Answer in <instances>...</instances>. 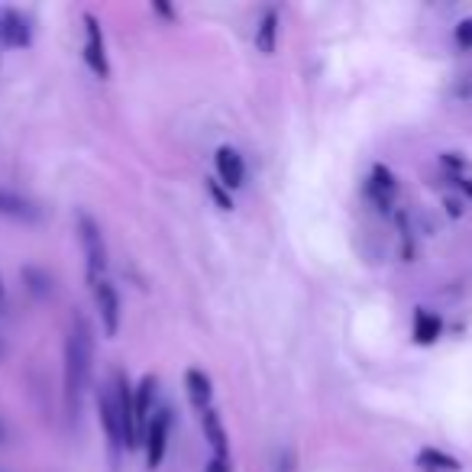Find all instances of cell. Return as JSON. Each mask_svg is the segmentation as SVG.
Masks as SVG:
<instances>
[{
  "instance_id": "1",
  "label": "cell",
  "mask_w": 472,
  "mask_h": 472,
  "mask_svg": "<svg viewBox=\"0 0 472 472\" xmlns=\"http://www.w3.org/2000/svg\"><path fill=\"white\" fill-rule=\"evenodd\" d=\"M91 369H94V330L84 314H75L65 340V401L72 414L78 411L81 395L91 382Z\"/></svg>"
},
{
  "instance_id": "2",
  "label": "cell",
  "mask_w": 472,
  "mask_h": 472,
  "mask_svg": "<svg viewBox=\"0 0 472 472\" xmlns=\"http://www.w3.org/2000/svg\"><path fill=\"white\" fill-rule=\"evenodd\" d=\"M114 401H116V411H120L124 446H126V450H136V446H143V430H140V418H136L133 388H130V382H126V375L120 372V369L114 372Z\"/></svg>"
},
{
  "instance_id": "3",
  "label": "cell",
  "mask_w": 472,
  "mask_h": 472,
  "mask_svg": "<svg viewBox=\"0 0 472 472\" xmlns=\"http://www.w3.org/2000/svg\"><path fill=\"white\" fill-rule=\"evenodd\" d=\"M78 236H81V246H84V262H88L91 285H98L100 272L108 268V246H104V236H100V227L94 223V217H88V214L78 217Z\"/></svg>"
},
{
  "instance_id": "4",
  "label": "cell",
  "mask_w": 472,
  "mask_h": 472,
  "mask_svg": "<svg viewBox=\"0 0 472 472\" xmlns=\"http://www.w3.org/2000/svg\"><path fill=\"white\" fill-rule=\"evenodd\" d=\"M169 428H172V408L156 411V414L149 418V424H146L143 446H146V460H149L152 469H156V466L162 463V456H165V444H169Z\"/></svg>"
},
{
  "instance_id": "5",
  "label": "cell",
  "mask_w": 472,
  "mask_h": 472,
  "mask_svg": "<svg viewBox=\"0 0 472 472\" xmlns=\"http://www.w3.org/2000/svg\"><path fill=\"white\" fill-rule=\"evenodd\" d=\"M84 29H88V43H84V62L94 75L108 78L110 75V62L108 52H104V33L98 27V17L94 13H84Z\"/></svg>"
},
{
  "instance_id": "6",
  "label": "cell",
  "mask_w": 472,
  "mask_h": 472,
  "mask_svg": "<svg viewBox=\"0 0 472 472\" xmlns=\"http://www.w3.org/2000/svg\"><path fill=\"white\" fill-rule=\"evenodd\" d=\"M94 304H98V311H100L104 333L114 337L116 330H120V294H116V288L110 285L108 278H100L98 285H94Z\"/></svg>"
},
{
  "instance_id": "7",
  "label": "cell",
  "mask_w": 472,
  "mask_h": 472,
  "mask_svg": "<svg viewBox=\"0 0 472 472\" xmlns=\"http://www.w3.org/2000/svg\"><path fill=\"white\" fill-rule=\"evenodd\" d=\"M98 411H100V424H104V434H108V444H110V453H120L124 450V428H120V411H116V401H114V388L108 392H100L98 398Z\"/></svg>"
},
{
  "instance_id": "8",
  "label": "cell",
  "mask_w": 472,
  "mask_h": 472,
  "mask_svg": "<svg viewBox=\"0 0 472 472\" xmlns=\"http://www.w3.org/2000/svg\"><path fill=\"white\" fill-rule=\"evenodd\" d=\"M217 175H220L223 188H240L246 179V165H243V156L230 146H220L217 149Z\"/></svg>"
},
{
  "instance_id": "9",
  "label": "cell",
  "mask_w": 472,
  "mask_h": 472,
  "mask_svg": "<svg viewBox=\"0 0 472 472\" xmlns=\"http://www.w3.org/2000/svg\"><path fill=\"white\" fill-rule=\"evenodd\" d=\"M395 191H398V181H395L392 172L385 169V165H375L372 179H369V197H372L382 211H388L392 201H395Z\"/></svg>"
},
{
  "instance_id": "10",
  "label": "cell",
  "mask_w": 472,
  "mask_h": 472,
  "mask_svg": "<svg viewBox=\"0 0 472 472\" xmlns=\"http://www.w3.org/2000/svg\"><path fill=\"white\" fill-rule=\"evenodd\" d=\"M201 428H204V436L211 450H214L217 460H230V444H227V430H223V420L214 408H207L201 414Z\"/></svg>"
},
{
  "instance_id": "11",
  "label": "cell",
  "mask_w": 472,
  "mask_h": 472,
  "mask_svg": "<svg viewBox=\"0 0 472 472\" xmlns=\"http://www.w3.org/2000/svg\"><path fill=\"white\" fill-rule=\"evenodd\" d=\"M0 217H13V220H39V207L33 204L29 197L0 188Z\"/></svg>"
},
{
  "instance_id": "12",
  "label": "cell",
  "mask_w": 472,
  "mask_h": 472,
  "mask_svg": "<svg viewBox=\"0 0 472 472\" xmlns=\"http://www.w3.org/2000/svg\"><path fill=\"white\" fill-rule=\"evenodd\" d=\"M0 39L13 49L20 45H29V27L27 20L20 17V10H4V20H0Z\"/></svg>"
},
{
  "instance_id": "13",
  "label": "cell",
  "mask_w": 472,
  "mask_h": 472,
  "mask_svg": "<svg viewBox=\"0 0 472 472\" xmlns=\"http://www.w3.org/2000/svg\"><path fill=\"white\" fill-rule=\"evenodd\" d=\"M185 388H188V398H191V404H195L197 411L211 408V395H214V388H211V379H207L201 369H188Z\"/></svg>"
},
{
  "instance_id": "14",
  "label": "cell",
  "mask_w": 472,
  "mask_h": 472,
  "mask_svg": "<svg viewBox=\"0 0 472 472\" xmlns=\"http://www.w3.org/2000/svg\"><path fill=\"white\" fill-rule=\"evenodd\" d=\"M440 333H444V321L428 308H418V314H414V340L420 347H430V343H436Z\"/></svg>"
},
{
  "instance_id": "15",
  "label": "cell",
  "mask_w": 472,
  "mask_h": 472,
  "mask_svg": "<svg viewBox=\"0 0 472 472\" xmlns=\"http://www.w3.org/2000/svg\"><path fill=\"white\" fill-rule=\"evenodd\" d=\"M418 466H420V472H460L463 469L456 456L444 453V450H434V446H424V450H420Z\"/></svg>"
},
{
  "instance_id": "16",
  "label": "cell",
  "mask_w": 472,
  "mask_h": 472,
  "mask_svg": "<svg viewBox=\"0 0 472 472\" xmlns=\"http://www.w3.org/2000/svg\"><path fill=\"white\" fill-rule=\"evenodd\" d=\"M276 43H278V10L268 7L256 27V49L259 52L272 55L276 52Z\"/></svg>"
},
{
  "instance_id": "17",
  "label": "cell",
  "mask_w": 472,
  "mask_h": 472,
  "mask_svg": "<svg viewBox=\"0 0 472 472\" xmlns=\"http://www.w3.org/2000/svg\"><path fill=\"white\" fill-rule=\"evenodd\" d=\"M152 395H156V375H146L140 388L133 392L136 398V418H140V430L146 436V424H149V404H152Z\"/></svg>"
},
{
  "instance_id": "18",
  "label": "cell",
  "mask_w": 472,
  "mask_h": 472,
  "mask_svg": "<svg viewBox=\"0 0 472 472\" xmlns=\"http://www.w3.org/2000/svg\"><path fill=\"white\" fill-rule=\"evenodd\" d=\"M23 278H27L29 288H33L36 294L52 292V282H49V276H45V272H39V268H23Z\"/></svg>"
},
{
  "instance_id": "19",
  "label": "cell",
  "mask_w": 472,
  "mask_h": 472,
  "mask_svg": "<svg viewBox=\"0 0 472 472\" xmlns=\"http://www.w3.org/2000/svg\"><path fill=\"white\" fill-rule=\"evenodd\" d=\"M204 181H207V191H211V197H214L217 204H220L223 211H230V207H233V201H230V191H227V188H223V185H220V181H217V179H204Z\"/></svg>"
},
{
  "instance_id": "20",
  "label": "cell",
  "mask_w": 472,
  "mask_h": 472,
  "mask_svg": "<svg viewBox=\"0 0 472 472\" xmlns=\"http://www.w3.org/2000/svg\"><path fill=\"white\" fill-rule=\"evenodd\" d=\"M453 39H456V45H460V49H472V17H466V20H460V23H456Z\"/></svg>"
},
{
  "instance_id": "21",
  "label": "cell",
  "mask_w": 472,
  "mask_h": 472,
  "mask_svg": "<svg viewBox=\"0 0 472 472\" xmlns=\"http://www.w3.org/2000/svg\"><path fill=\"white\" fill-rule=\"evenodd\" d=\"M204 472H230V460H211V463H207V469Z\"/></svg>"
},
{
  "instance_id": "22",
  "label": "cell",
  "mask_w": 472,
  "mask_h": 472,
  "mask_svg": "<svg viewBox=\"0 0 472 472\" xmlns=\"http://www.w3.org/2000/svg\"><path fill=\"white\" fill-rule=\"evenodd\" d=\"M152 10H156V13H162L165 20H175V10H172L169 4H162V0H156V4H152Z\"/></svg>"
},
{
  "instance_id": "23",
  "label": "cell",
  "mask_w": 472,
  "mask_h": 472,
  "mask_svg": "<svg viewBox=\"0 0 472 472\" xmlns=\"http://www.w3.org/2000/svg\"><path fill=\"white\" fill-rule=\"evenodd\" d=\"M453 181H456V188H460V191H463V195L472 201V179H460V175H456Z\"/></svg>"
},
{
  "instance_id": "24",
  "label": "cell",
  "mask_w": 472,
  "mask_h": 472,
  "mask_svg": "<svg viewBox=\"0 0 472 472\" xmlns=\"http://www.w3.org/2000/svg\"><path fill=\"white\" fill-rule=\"evenodd\" d=\"M0 298H4V278H0Z\"/></svg>"
},
{
  "instance_id": "25",
  "label": "cell",
  "mask_w": 472,
  "mask_h": 472,
  "mask_svg": "<svg viewBox=\"0 0 472 472\" xmlns=\"http://www.w3.org/2000/svg\"><path fill=\"white\" fill-rule=\"evenodd\" d=\"M0 20H4V10H0ZM0 43H4V39H0Z\"/></svg>"
}]
</instances>
